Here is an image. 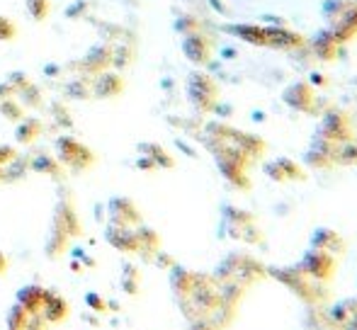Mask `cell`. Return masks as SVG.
<instances>
[{
  "instance_id": "cell-1",
  "label": "cell",
  "mask_w": 357,
  "mask_h": 330,
  "mask_svg": "<svg viewBox=\"0 0 357 330\" xmlns=\"http://www.w3.org/2000/svg\"><path fill=\"white\" fill-rule=\"evenodd\" d=\"M107 61H109L107 49H105V47H95L93 52H90L88 56L83 58V66L85 68H100V66H105Z\"/></svg>"
},
{
  "instance_id": "cell-2",
  "label": "cell",
  "mask_w": 357,
  "mask_h": 330,
  "mask_svg": "<svg viewBox=\"0 0 357 330\" xmlns=\"http://www.w3.org/2000/svg\"><path fill=\"white\" fill-rule=\"evenodd\" d=\"M27 10H29V15H32L34 19H42L44 15H47V10H49V3H47V0H27Z\"/></svg>"
},
{
  "instance_id": "cell-3",
  "label": "cell",
  "mask_w": 357,
  "mask_h": 330,
  "mask_svg": "<svg viewBox=\"0 0 357 330\" xmlns=\"http://www.w3.org/2000/svg\"><path fill=\"white\" fill-rule=\"evenodd\" d=\"M15 34V24L10 19L0 17V39H10Z\"/></svg>"
}]
</instances>
